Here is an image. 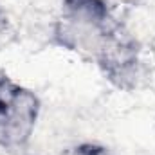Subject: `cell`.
<instances>
[{
  "label": "cell",
  "instance_id": "6da1fadb",
  "mask_svg": "<svg viewBox=\"0 0 155 155\" xmlns=\"http://www.w3.org/2000/svg\"><path fill=\"white\" fill-rule=\"evenodd\" d=\"M40 114V101L38 97L27 90L18 88L2 123V146L7 150H22L36 126Z\"/></svg>",
  "mask_w": 155,
  "mask_h": 155
},
{
  "label": "cell",
  "instance_id": "7a4b0ae2",
  "mask_svg": "<svg viewBox=\"0 0 155 155\" xmlns=\"http://www.w3.org/2000/svg\"><path fill=\"white\" fill-rule=\"evenodd\" d=\"M63 18L92 27H110L107 0H61Z\"/></svg>",
  "mask_w": 155,
  "mask_h": 155
},
{
  "label": "cell",
  "instance_id": "3957f363",
  "mask_svg": "<svg viewBox=\"0 0 155 155\" xmlns=\"http://www.w3.org/2000/svg\"><path fill=\"white\" fill-rule=\"evenodd\" d=\"M128 7L130 9L126 11L124 18L117 24V27L130 41H134L137 47H141L143 43L150 41V38L155 35L153 16L148 9L143 7V4L128 5Z\"/></svg>",
  "mask_w": 155,
  "mask_h": 155
},
{
  "label": "cell",
  "instance_id": "277c9868",
  "mask_svg": "<svg viewBox=\"0 0 155 155\" xmlns=\"http://www.w3.org/2000/svg\"><path fill=\"white\" fill-rule=\"evenodd\" d=\"M76 155H114L108 148L97 146V144H83L78 148Z\"/></svg>",
  "mask_w": 155,
  "mask_h": 155
},
{
  "label": "cell",
  "instance_id": "5b68a950",
  "mask_svg": "<svg viewBox=\"0 0 155 155\" xmlns=\"http://www.w3.org/2000/svg\"><path fill=\"white\" fill-rule=\"evenodd\" d=\"M5 29H7V15H5V11L0 7V35H2Z\"/></svg>",
  "mask_w": 155,
  "mask_h": 155
},
{
  "label": "cell",
  "instance_id": "8992f818",
  "mask_svg": "<svg viewBox=\"0 0 155 155\" xmlns=\"http://www.w3.org/2000/svg\"><path fill=\"white\" fill-rule=\"evenodd\" d=\"M123 4L126 5H137V4H143V0H121Z\"/></svg>",
  "mask_w": 155,
  "mask_h": 155
}]
</instances>
